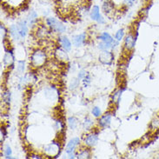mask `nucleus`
<instances>
[{"label": "nucleus", "instance_id": "f257e3e1", "mask_svg": "<svg viewBox=\"0 0 159 159\" xmlns=\"http://www.w3.org/2000/svg\"><path fill=\"white\" fill-rule=\"evenodd\" d=\"M29 25L27 24L26 20H20L17 24H13L9 28V33L11 38L16 41L20 42L24 40L29 31Z\"/></svg>", "mask_w": 159, "mask_h": 159}, {"label": "nucleus", "instance_id": "f03ea898", "mask_svg": "<svg viewBox=\"0 0 159 159\" xmlns=\"http://www.w3.org/2000/svg\"><path fill=\"white\" fill-rule=\"evenodd\" d=\"M47 56L42 50H36L30 55V65L33 68H40L46 64Z\"/></svg>", "mask_w": 159, "mask_h": 159}, {"label": "nucleus", "instance_id": "7ed1b4c3", "mask_svg": "<svg viewBox=\"0 0 159 159\" xmlns=\"http://www.w3.org/2000/svg\"><path fill=\"white\" fill-rule=\"evenodd\" d=\"M45 23H46V25L50 28V30H52V31L58 33V34L64 33L66 30V26L62 22L59 21L58 19H57L56 17H47L45 20Z\"/></svg>", "mask_w": 159, "mask_h": 159}, {"label": "nucleus", "instance_id": "20e7f679", "mask_svg": "<svg viewBox=\"0 0 159 159\" xmlns=\"http://www.w3.org/2000/svg\"><path fill=\"white\" fill-rule=\"evenodd\" d=\"M43 151L49 157H57V156L59 155V152H60V144H59V143L57 142L52 143L43 147Z\"/></svg>", "mask_w": 159, "mask_h": 159}, {"label": "nucleus", "instance_id": "39448f33", "mask_svg": "<svg viewBox=\"0 0 159 159\" xmlns=\"http://www.w3.org/2000/svg\"><path fill=\"white\" fill-rule=\"evenodd\" d=\"M90 17L91 18V20L97 22L99 25H103L105 23V20L103 17V16L100 13V8L98 5H94L91 10H90Z\"/></svg>", "mask_w": 159, "mask_h": 159}, {"label": "nucleus", "instance_id": "423d86ee", "mask_svg": "<svg viewBox=\"0 0 159 159\" xmlns=\"http://www.w3.org/2000/svg\"><path fill=\"white\" fill-rule=\"evenodd\" d=\"M99 140L98 133V132H91V133L86 135V137L84 139V145L88 148H92L98 144Z\"/></svg>", "mask_w": 159, "mask_h": 159}, {"label": "nucleus", "instance_id": "0eeeda50", "mask_svg": "<svg viewBox=\"0 0 159 159\" xmlns=\"http://www.w3.org/2000/svg\"><path fill=\"white\" fill-rule=\"evenodd\" d=\"M125 49L127 52H131L135 48L136 45V41H137V36H135L133 33L129 32L128 34L125 36Z\"/></svg>", "mask_w": 159, "mask_h": 159}, {"label": "nucleus", "instance_id": "6e6552de", "mask_svg": "<svg viewBox=\"0 0 159 159\" xmlns=\"http://www.w3.org/2000/svg\"><path fill=\"white\" fill-rule=\"evenodd\" d=\"M98 60L104 65H111L114 60V55L110 51H102L98 57Z\"/></svg>", "mask_w": 159, "mask_h": 159}, {"label": "nucleus", "instance_id": "1a4fd4ad", "mask_svg": "<svg viewBox=\"0 0 159 159\" xmlns=\"http://www.w3.org/2000/svg\"><path fill=\"white\" fill-rule=\"evenodd\" d=\"M112 116H113L112 112H106L105 114L102 115L98 121V125L99 127L103 128V129L110 127V125L111 124Z\"/></svg>", "mask_w": 159, "mask_h": 159}, {"label": "nucleus", "instance_id": "9d476101", "mask_svg": "<svg viewBox=\"0 0 159 159\" xmlns=\"http://www.w3.org/2000/svg\"><path fill=\"white\" fill-rule=\"evenodd\" d=\"M81 143V140L79 138H74L72 139H70L67 145H66V148H65V152L67 155H69L70 153H73V152H76V149L78 148V145L80 144Z\"/></svg>", "mask_w": 159, "mask_h": 159}, {"label": "nucleus", "instance_id": "9b49d317", "mask_svg": "<svg viewBox=\"0 0 159 159\" xmlns=\"http://www.w3.org/2000/svg\"><path fill=\"white\" fill-rule=\"evenodd\" d=\"M4 51H5V53H4V58H3L4 66L5 67L12 66L13 63L15 61V57H14V55H13L12 51H11L10 49H7V48H5Z\"/></svg>", "mask_w": 159, "mask_h": 159}, {"label": "nucleus", "instance_id": "f8f14e48", "mask_svg": "<svg viewBox=\"0 0 159 159\" xmlns=\"http://www.w3.org/2000/svg\"><path fill=\"white\" fill-rule=\"evenodd\" d=\"M58 43L60 44V46L64 50H65L67 52H70L71 51V47H72V43L67 37L65 36H61L58 38Z\"/></svg>", "mask_w": 159, "mask_h": 159}, {"label": "nucleus", "instance_id": "ddd939ff", "mask_svg": "<svg viewBox=\"0 0 159 159\" xmlns=\"http://www.w3.org/2000/svg\"><path fill=\"white\" fill-rule=\"evenodd\" d=\"M54 55L56 57V58L59 61H68L69 57H68V52H66L65 50H64L63 48L57 47L54 52Z\"/></svg>", "mask_w": 159, "mask_h": 159}, {"label": "nucleus", "instance_id": "4468645a", "mask_svg": "<svg viewBox=\"0 0 159 159\" xmlns=\"http://www.w3.org/2000/svg\"><path fill=\"white\" fill-rule=\"evenodd\" d=\"M86 41V33H82V34H78L77 36H74L72 38V43L76 47H81L83 46Z\"/></svg>", "mask_w": 159, "mask_h": 159}, {"label": "nucleus", "instance_id": "2eb2a0df", "mask_svg": "<svg viewBox=\"0 0 159 159\" xmlns=\"http://www.w3.org/2000/svg\"><path fill=\"white\" fill-rule=\"evenodd\" d=\"M26 22L28 24V25L30 28H32L33 26L37 24L38 22V13L35 11H30V12L28 13L27 17H26Z\"/></svg>", "mask_w": 159, "mask_h": 159}, {"label": "nucleus", "instance_id": "dca6fc26", "mask_svg": "<svg viewBox=\"0 0 159 159\" xmlns=\"http://www.w3.org/2000/svg\"><path fill=\"white\" fill-rule=\"evenodd\" d=\"M98 39L99 40H101L102 42H106V43H113V42H114V40H115V39L112 37L111 35L110 34L109 32H106V31L102 32L101 34L99 35Z\"/></svg>", "mask_w": 159, "mask_h": 159}, {"label": "nucleus", "instance_id": "f3484780", "mask_svg": "<svg viewBox=\"0 0 159 159\" xmlns=\"http://www.w3.org/2000/svg\"><path fill=\"white\" fill-rule=\"evenodd\" d=\"M94 126V122L90 117H85L83 121V128L84 130H90Z\"/></svg>", "mask_w": 159, "mask_h": 159}, {"label": "nucleus", "instance_id": "a211bd4d", "mask_svg": "<svg viewBox=\"0 0 159 159\" xmlns=\"http://www.w3.org/2000/svg\"><path fill=\"white\" fill-rule=\"evenodd\" d=\"M90 157V150L87 148V149H84L81 150L77 153V158L78 159H88Z\"/></svg>", "mask_w": 159, "mask_h": 159}, {"label": "nucleus", "instance_id": "6ab92c4d", "mask_svg": "<svg viewBox=\"0 0 159 159\" xmlns=\"http://www.w3.org/2000/svg\"><path fill=\"white\" fill-rule=\"evenodd\" d=\"M67 125L70 129H76L78 125V120L75 116H70L67 119Z\"/></svg>", "mask_w": 159, "mask_h": 159}, {"label": "nucleus", "instance_id": "aec40b11", "mask_svg": "<svg viewBox=\"0 0 159 159\" xmlns=\"http://www.w3.org/2000/svg\"><path fill=\"white\" fill-rule=\"evenodd\" d=\"M98 49L101 51H110V50H113V43H106V42H100L98 43Z\"/></svg>", "mask_w": 159, "mask_h": 159}, {"label": "nucleus", "instance_id": "412c9836", "mask_svg": "<svg viewBox=\"0 0 159 159\" xmlns=\"http://www.w3.org/2000/svg\"><path fill=\"white\" fill-rule=\"evenodd\" d=\"M123 91H124V90H121L120 89V90H116V91H115V92L113 93V96H112V100H111L112 103H119Z\"/></svg>", "mask_w": 159, "mask_h": 159}, {"label": "nucleus", "instance_id": "4be33fe9", "mask_svg": "<svg viewBox=\"0 0 159 159\" xmlns=\"http://www.w3.org/2000/svg\"><path fill=\"white\" fill-rule=\"evenodd\" d=\"M125 38V32L124 29H119L116 32V34L114 36V39H116V41L118 42H121L122 40H124Z\"/></svg>", "mask_w": 159, "mask_h": 159}, {"label": "nucleus", "instance_id": "5701e85b", "mask_svg": "<svg viewBox=\"0 0 159 159\" xmlns=\"http://www.w3.org/2000/svg\"><path fill=\"white\" fill-rule=\"evenodd\" d=\"M4 158H13L12 157V150L10 145H6L5 148H4Z\"/></svg>", "mask_w": 159, "mask_h": 159}, {"label": "nucleus", "instance_id": "b1692460", "mask_svg": "<svg viewBox=\"0 0 159 159\" xmlns=\"http://www.w3.org/2000/svg\"><path fill=\"white\" fill-rule=\"evenodd\" d=\"M0 30H1V39H2V41L4 43V41H5V39H6V37H7V35H8V30L7 29L5 28V26L3 25V24H1L0 25Z\"/></svg>", "mask_w": 159, "mask_h": 159}, {"label": "nucleus", "instance_id": "393cba45", "mask_svg": "<svg viewBox=\"0 0 159 159\" xmlns=\"http://www.w3.org/2000/svg\"><path fill=\"white\" fill-rule=\"evenodd\" d=\"M25 63L24 60H20L17 62V72L19 74H23L25 71Z\"/></svg>", "mask_w": 159, "mask_h": 159}, {"label": "nucleus", "instance_id": "a878e982", "mask_svg": "<svg viewBox=\"0 0 159 159\" xmlns=\"http://www.w3.org/2000/svg\"><path fill=\"white\" fill-rule=\"evenodd\" d=\"M91 114L93 115L94 117H97V118H98L100 116H102V111H101V109L98 106H95V107L92 108V110H91Z\"/></svg>", "mask_w": 159, "mask_h": 159}, {"label": "nucleus", "instance_id": "bb28decb", "mask_svg": "<svg viewBox=\"0 0 159 159\" xmlns=\"http://www.w3.org/2000/svg\"><path fill=\"white\" fill-rule=\"evenodd\" d=\"M151 129H153V130H157V129H158V128H159V118L158 117H156V118H154L153 120L151 121Z\"/></svg>", "mask_w": 159, "mask_h": 159}, {"label": "nucleus", "instance_id": "cd10ccee", "mask_svg": "<svg viewBox=\"0 0 159 159\" xmlns=\"http://www.w3.org/2000/svg\"><path fill=\"white\" fill-rule=\"evenodd\" d=\"M11 94L10 91H5V92H4L2 98H3V100H4V103H11Z\"/></svg>", "mask_w": 159, "mask_h": 159}, {"label": "nucleus", "instance_id": "c85d7f7f", "mask_svg": "<svg viewBox=\"0 0 159 159\" xmlns=\"http://www.w3.org/2000/svg\"><path fill=\"white\" fill-rule=\"evenodd\" d=\"M79 85V78H75L73 79L72 81L70 82V89L71 90H76L77 88Z\"/></svg>", "mask_w": 159, "mask_h": 159}, {"label": "nucleus", "instance_id": "c756f323", "mask_svg": "<svg viewBox=\"0 0 159 159\" xmlns=\"http://www.w3.org/2000/svg\"><path fill=\"white\" fill-rule=\"evenodd\" d=\"M135 3V0H124V5H125L126 7H131Z\"/></svg>", "mask_w": 159, "mask_h": 159}, {"label": "nucleus", "instance_id": "7c9ffc66", "mask_svg": "<svg viewBox=\"0 0 159 159\" xmlns=\"http://www.w3.org/2000/svg\"><path fill=\"white\" fill-rule=\"evenodd\" d=\"M56 127H57V129H58V130H62V129H64V124H63V122H62L61 120H57Z\"/></svg>", "mask_w": 159, "mask_h": 159}, {"label": "nucleus", "instance_id": "2f4dec72", "mask_svg": "<svg viewBox=\"0 0 159 159\" xmlns=\"http://www.w3.org/2000/svg\"><path fill=\"white\" fill-rule=\"evenodd\" d=\"M86 75H87V72H86L85 70H81V71H79V73H78V78H79V79H83V78L85 77Z\"/></svg>", "mask_w": 159, "mask_h": 159}, {"label": "nucleus", "instance_id": "473e14b6", "mask_svg": "<svg viewBox=\"0 0 159 159\" xmlns=\"http://www.w3.org/2000/svg\"><path fill=\"white\" fill-rule=\"evenodd\" d=\"M30 158H39V159H41L42 157H40V156H37V155H30Z\"/></svg>", "mask_w": 159, "mask_h": 159}, {"label": "nucleus", "instance_id": "72a5a7b5", "mask_svg": "<svg viewBox=\"0 0 159 159\" xmlns=\"http://www.w3.org/2000/svg\"><path fill=\"white\" fill-rule=\"evenodd\" d=\"M157 157H158V158H159V154H158V155H157Z\"/></svg>", "mask_w": 159, "mask_h": 159}]
</instances>
